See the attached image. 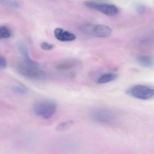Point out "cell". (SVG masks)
Instances as JSON below:
<instances>
[{
  "instance_id": "obj_16",
  "label": "cell",
  "mask_w": 154,
  "mask_h": 154,
  "mask_svg": "<svg viewBox=\"0 0 154 154\" xmlns=\"http://www.w3.org/2000/svg\"><path fill=\"white\" fill-rule=\"evenodd\" d=\"M0 2L6 6L14 9H17L20 7V4L17 1H9V0H1Z\"/></svg>"
},
{
  "instance_id": "obj_7",
  "label": "cell",
  "mask_w": 154,
  "mask_h": 154,
  "mask_svg": "<svg viewBox=\"0 0 154 154\" xmlns=\"http://www.w3.org/2000/svg\"><path fill=\"white\" fill-rule=\"evenodd\" d=\"M54 35L57 39L62 42H71L76 38L73 33L64 30L61 28H57L54 30Z\"/></svg>"
},
{
  "instance_id": "obj_5",
  "label": "cell",
  "mask_w": 154,
  "mask_h": 154,
  "mask_svg": "<svg viewBox=\"0 0 154 154\" xmlns=\"http://www.w3.org/2000/svg\"><path fill=\"white\" fill-rule=\"evenodd\" d=\"M130 96L140 100H148L154 97V89L142 85H137L127 91Z\"/></svg>"
},
{
  "instance_id": "obj_4",
  "label": "cell",
  "mask_w": 154,
  "mask_h": 154,
  "mask_svg": "<svg viewBox=\"0 0 154 154\" xmlns=\"http://www.w3.org/2000/svg\"><path fill=\"white\" fill-rule=\"evenodd\" d=\"M85 5L89 8L97 11L110 17L116 16L119 12V10L116 6L105 2L88 1L85 2Z\"/></svg>"
},
{
  "instance_id": "obj_10",
  "label": "cell",
  "mask_w": 154,
  "mask_h": 154,
  "mask_svg": "<svg viewBox=\"0 0 154 154\" xmlns=\"http://www.w3.org/2000/svg\"><path fill=\"white\" fill-rule=\"evenodd\" d=\"M136 59L138 63L144 67L154 68V59L151 57L147 55L140 54L138 55Z\"/></svg>"
},
{
  "instance_id": "obj_9",
  "label": "cell",
  "mask_w": 154,
  "mask_h": 154,
  "mask_svg": "<svg viewBox=\"0 0 154 154\" xmlns=\"http://www.w3.org/2000/svg\"><path fill=\"white\" fill-rule=\"evenodd\" d=\"M18 49L20 55L22 57L23 62L27 64L32 66H39V64L38 62L34 61L30 58L29 56L28 48L25 44L20 43L18 44Z\"/></svg>"
},
{
  "instance_id": "obj_15",
  "label": "cell",
  "mask_w": 154,
  "mask_h": 154,
  "mask_svg": "<svg viewBox=\"0 0 154 154\" xmlns=\"http://www.w3.org/2000/svg\"><path fill=\"white\" fill-rule=\"evenodd\" d=\"M74 121L72 120L67 121L66 122H61L58 124L56 128L57 131H64L70 128L74 124Z\"/></svg>"
},
{
  "instance_id": "obj_1",
  "label": "cell",
  "mask_w": 154,
  "mask_h": 154,
  "mask_svg": "<svg viewBox=\"0 0 154 154\" xmlns=\"http://www.w3.org/2000/svg\"><path fill=\"white\" fill-rule=\"evenodd\" d=\"M57 104L54 101L43 100L36 102L33 106V113L38 117L46 120L49 119L55 114Z\"/></svg>"
},
{
  "instance_id": "obj_13",
  "label": "cell",
  "mask_w": 154,
  "mask_h": 154,
  "mask_svg": "<svg viewBox=\"0 0 154 154\" xmlns=\"http://www.w3.org/2000/svg\"><path fill=\"white\" fill-rule=\"evenodd\" d=\"M11 90L15 93L20 95H26L28 92L26 87L21 84L14 85L11 87Z\"/></svg>"
},
{
  "instance_id": "obj_18",
  "label": "cell",
  "mask_w": 154,
  "mask_h": 154,
  "mask_svg": "<svg viewBox=\"0 0 154 154\" xmlns=\"http://www.w3.org/2000/svg\"><path fill=\"white\" fill-rule=\"evenodd\" d=\"M7 67V61L5 57L3 56L0 57V69L4 70Z\"/></svg>"
},
{
  "instance_id": "obj_8",
  "label": "cell",
  "mask_w": 154,
  "mask_h": 154,
  "mask_svg": "<svg viewBox=\"0 0 154 154\" xmlns=\"http://www.w3.org/2000/svg\"><path fill=\"white\" fill-rule=\"evenodd\" d=\"M111 29L104 25H94L93 36L101 38H106L111 35Z\"/></svg>"
},
{
  "instance_id": "obj_11",
  "label": "cell",
  "mask_w": 154,
  "mask_h": 154,
  "mask_svg": "<svg viewBox=\"0 0 154 154\" xmlns=\"http://www.w3.org/2000/svg\"><path fill=\"white\" fill-rule=\"evenodd\" d=\"M118 77L117 74L109 72L103 74L97 79L96 82L98 84H103L110 82L116 80Z\"/></svg>"
},
{
  "instance_id": "obj_2",
  "label": "cell",
  "mask_w": 154,
  "mask_h": 154,
  "mask_svg": "<svg viewBox=\"0 0 154 154\" xmlns=\"http://www.w3.org/2000/svg\"><path fill=\"white\" fill-rule=\"evenodd\" d=\"M16 70L23 77L33 81L44 80L46 76L45 72L40 68V66L30 65L23 62L17 64Z\"/></svg>"
},
{
  "instance_id": "obj_14",
  "label": "cell",
  "mask_w": 154,
  "mask_h": 154,
  "mask_svg": "<svg viewBox=\"0 0 154 154\" xmlns=\"http://www.w3.org/2000/svg\"><path fill=\"white\" fill-rule=\"evenodd\" d=\"M94 25H92L90 23H85L83 24L80 26V30L82 32L89 35L93 36V30L94 28Z\"/></svg>"
},
{
  "instance_id": "obj_17",
  "label": "cell",
  "mask_w": 154,
  "mask_h": 154,
  "mask_svg": "<svg viewBox=\"0 0 154 154\" xmlns=\"http://www.w3.org/2000/svg\"><path fill=\"white\" fill-rule=\"evenodd\" d=\"M40 46H41V48L43 50H51L54 47V45L49 44V43L46 42H44L41 43Z\"/></svg>"
},
{
  "instance_id": "obj_19",
  "label": "cell",
  "mask_w": 154,
  "mask_h": 154,
  "mask_svg": "<svg viewBox=\"0 0 154 154\" xmlns=\"http://www.w3.org/2000/svg\"><path fill=\"white\" fill-rule=\"evenodd\" d=\"M136 10L140 14H143L146 11V7L143 4H139L136 7Z\"/></svg>"
},
{
  "instance_id": "obj_3",
  "label": "cell",
  "mask_w": 154,
  "mask_h": 154,
  "mask_svg": "<svg viewBox=\"0 0 154 154\" xmlns=\"http://www.w3.org/2000/svg\"><path fill=\"white\" fill-rule=\"evenodd\" d=\"M91 118L94 122L104 125H112L116 122L117 115L111 110L104 108H96L91 111Z\"/></svg>"
},
{
  "instance_id": "obj_12",
  "label": "cell",
  "mask_w": 154,
  "mask_h": 154,
  "mask_svg": "<svg viewBox=\"0 0 154 154\" xmlns=\"http://www.w3.org/2000/svg\"><path fill=\"white\" fill-rule=\"evenodd\" d=\"M12 35V32L10 29L5 26L2 25L0 26V39H7Z\"/></svg>"
},
{
  "instance_id": "obj_6",
  "label": "cell",
  "mask_w": 154,
  "mask_h": 154,
  "mask_svg": "<svg viewBox=\"0 0 154 154\" xmlns=\"http://www.w3.org/2000/svg\"><path fill=\"white\" fill-rule=\"evenodd\" d=\"M80 64V61L73 58L63 59L57 63L55 68L59 71H67L75 68Z\"/></svg>"
}]
</instances>
